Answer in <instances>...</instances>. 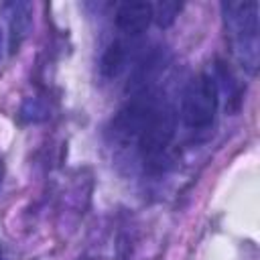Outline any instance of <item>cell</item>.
Masks as SVG:
<instances>
[{
  "mask_svg": "<svg viewBox=\"0 0 260 260\" xmlns=\"http://www.w3.org/2000/svg\"><path fill=\"white\" fill-rule=\"evenodd\" d=\"M221 12L234 57L250 75H256L260 49L258 2H223Z\"/></svg>",
  "mask_w": 260,
  "mask_h": 260,
  "instance_id": "6da1fadb",
  "label": "cell"
},
{
  "mask_svg": "<svg viewBox=\"0 0 260 260\" xmlns=\"http://www.w3.org/2000/svg\"><path fill=\"white\" fill-rule=\"evenodd\" d=\"M219 104V89L215 83V77L209 73L195 75L181 98V120L187 128L201 130L207 128L217 112Z\"/></svg>",
  "mask_w": 260,
  "mask_h": 260,
  "instance_id": "7a4b0ae2",
  "label": "cell"
},
{
  "mask_svg": "<svg viewBox=\"0 0 260 260\" xmlns=\"http://www.w3.org/2000/svg\"><path fill=\"white\" fill-rule=\"evenodd\" d=\"M175 130H177L175 108L171 104L158 100L138 134V148H140L144 160H156L171 144Z\"/></svg>",
  "mask_w": 260,
  "mask_h": 260,
  "instance_id": "3957f363",
  "label": "cell"
},
{
  "mask_svg": "<svg viewBox=\"0 0 260 260\" xmlns=\"http://www.w3.org/2000/svg\"><path fill=\"white\" fill-rule=\"evenodd\" d=\"M114 22L118 30L128 37H136L148 28L152 22V4L150 2H122L116 8Z\"/></svg>",
  "mask_w": 260,
  "mask_h": 260,
  "instance_id": "277c9868",
  "label": "cell"
},
{
  "mask_svg": "<svg viewBox=\"0 0 260 260\" xmlns=\"http://www.w3.org/2000/svg\"><path fill=\"white\" fill-rule=\"evenodd\" d=\"M8 10V51L14 55L30 28V6L26 2H10L6 4Z\"/></svg>",
  "mask_w": 260,
  "mask_h": 260,
  "instance_id": "5b68a950",
  "label": "cell"
},
{
  "mask_svg": "<svg viewBox=\"0 0 260 260\" xmlns=\"http://www.w3.org/2000/svg\"><path fill=\"white\" fill-rule=\"evenodd\" d=\"M128 63V45L124 41H114L112 45H108V49L102 55L100 61V69L104 77H118Z\"/></svg>",
  "mask_w": 260,
  "mask_h": 260,
  "instance_id": "8992f818",
  "label": "cell"
},
{
  "mask_svg": "<svg viewBox=\"0 0 260 260\" xmlns=\"http://www.w3.org/2000/svg\"><path fill=\"white\" fill-rule=\"evenodd\" d=\"M181 8H183V4H179V2H158L156 6H152V20H156V24L160 28H167L175 22Z\"/></svg>",
  "mask_w": 260,
  "mask_h": 260,
  "instance_id": "52a82bcc",
  "label": "cell"
},
{
  "mask_svg": "<svg viewBox=\"0 0 260 260\" xmlns=\"http://www.w3.org/2000/svg\"><path fill=\"white\" fill-rule=\"evenodd\" d=\"M2 177H4V162H2V156H0V183H2Z\"/></svg>",
  "mask_w": 260,
  "mask_h": 260,
  "instance_id": "ba28073f",
  "label": "cell"
},
{
  "mask_svg": "<svg viewBox=\"0 0 260 260\" xmlns=\"http://www.w3.org/2000/svg\"><path fill=\"white\" fill-rule=\"evenodd\" d=\"M0 57H2V30H0Z\"/></svg>",
  "mask_w": 260,
  "mask_h": 260,
  "instance_id": "9c48e42d",
  "label": "cell"
},
{
  "mask_svg": "<svg viewBox=\"0 0 260 260\" xmlns=\"http://www.w3.org/2000/svg\"><path fill=\"white\" fill-rule=\"evenodd\" d=\"M0 260H2V254H0Z\"/></svg>",
  "mask_w": 260,
  "mask_h": 260,
  "instance_id": "30bf717a",
  "label": "cell"
}]
</instances>
